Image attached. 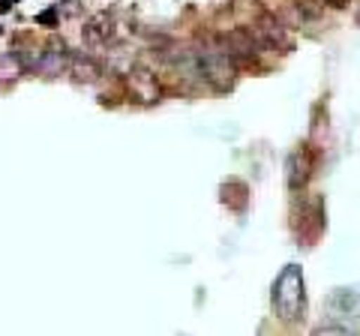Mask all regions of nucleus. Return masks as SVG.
I'll return each mask as SVG.
<instances>
[{
	"label": "nucleus",
	"mask_w": 360,
	"mask_h": 336,
	"mask_svg": "<svg viewBox=\"0 0 360 336\" xmlns=\"http://www.w3.org/2000/svg\"><path fill=\"white\" fill-rule=\"evenodd\" d=\"M0 33H4V30H0Z\"/></svg>",
	"instance_id": "6ab92c4d"
},
{
	"label": "nucleus",
	"mask_w": 360,
	"mask_h": 336,
	"mask_svg": "<svg viewBox=\"0 0 360 336\" xmlns=\"http://www.w3.org/2000/svg\"><path fill=\"white\" fill-rule=\"evenodd\" d=\"M115 33H117L115 18L108 13H96V15H90L84 25V42L90 49H99V46H108V42L115 39Z\"/></svg>",
	"instance_id": "423d86ee"
},
{
	"label": "nucleus",
	"mask_w": 360,
	"mask_h": 336,
	"mask_svg": "<svg viewBox=\"0 0 360 336\" xmlns=\"http://www.w3.org/2000/svg\"><path fill=\"white\" fill-rule=\"evenodd\" d=\"M70 75L78 84H90L103 75V66H99V60L90 58V54H75V58L70 60Z\"/></svg>",
	"instance_id": "1a4fd4ad"
},
{
	"label": "nucleus",
	"mask_w": 360,
	"mask_h": 336,
	"mask_svg": "<svg viewBox=\"0 0 360 336\" xmlns=\"http://www.w3.org/2000/svg\"><path fill=\"white\" fill-rule=\"evenodd\" d=\"M58 9H60L63 15H70V18H72V15L82 13V0H60V6H58Z\"/></svg>",
	"instance_id": "4468645a"
},
{
	"label": "nucleus",
	"mask_w": 360,
	"mask_h": 336,
	"mask_svg": "<svg viewBox=\"0 0 360 336\" xmlns=\"http://www.w3.org/2000/svg\"><path fill=\"white\" fill-rule=\"evenodd\" d=\"M295 9L303 21H319L324 15V0H295Z\"/></svg>",
	"instance_id": "9b49d317"
},
{
	"label": "nucleus",
	"mask_w": 360,
	"mask_h": 336,
	"mask_svg": "<svg viewBox=\"0 0 360 336\" xmlns=\"http://www.w3.org/2000/svg\"><path fill=\"white\" fill-rule=\"evenodd\" d=\"M274 309L283 321H297L303 318L307 309V285H303V267L300 264H285L283 273L274 283Z\"/></svg>",
	"instance_id": "f257e3e1"
},
{
	"label": "nucleus",
	"mask_w": 360,
	"mask_h": 336,
	"mask_svg": "<svg viewBox=\"0 0 360 336\" xmlns=\"http://www.w3.org/2000/svg\"><path fill=\"white\" fill-rule=\"evenodd\" d=\"M324 6H333V9H342V6H348V0H324Z\"/></svg>",
	"instance_id": "dca6fc26"
},
{
	"label": "nucleus",
	"mask_w": 360,
	"mask_h": 336,
	"mask_svg": "<svg viewBox=\"0 0 360 336\" xmlns=\"http://www.w3.org/2000/svg\"><path fill=\"white\" fill-rule=\"evenodd\" d=\"M315 333H348V328H336V324H321V328H315Z\"/></svg>",
	"instance_id": "2eb2a0df"
},
{
	"label": "nucleus",
	"mask_w": 360,
	"mask_h": 336,
	"mask_svg": "<svg viewBox=\"0 0 360 336\" xmlns=\"http://www.w3.org/2000/svg\"><path fill=\"white\" fill-rule=\"evenodd\" d=\"M70 60H72V54H70V49H66V42L63 39H51L49 46H45V51H42L37 70L42 75L54 78V75H60L63 66H70Z\"/></svg>",
	"instance_id": "0eeeda50"
},
{
	"label": "nucleus",
	"mask_w": 360,
	"mask_h": 336,
	"mask_svg": "<svg viewBox=\"0 0 360 336\" xmlns=\"http://www.w3.org/2000/svg\"><path fill=\"white\" fill-rule=\"evenodd\" d=\"M357 304H360V300H357L354 291L336 288L333 295H330V306H333L336 312H342V316H348V312H352V309H357Z\"/></svg>",
	"instance_id": "9d476101"
},
{
	"label": "nucleus",
	"mask_w": 360,
	"mask_h": 336,
	"mask_svg": "<svg viewBox=\"0 0 360 336\" xmlns=\"http://www.w3.org/2000/svg\"><path fill=\"white\" fill-rule=\"evenodd\" d=\"M357 25H360V13H357Z\"/></svg>",
	"instance_id": "a211bd4d"
},
{
	"label": "nucleus",
	"mask_w": 360,
	"mask_h": 336,
	"mask_svg": "<svg viewBox=\"0 0 360 336\" xmlns=\"http://www.w3.org/2000/svg\"><path fill=\"white\" fill-rule=\"evenodd\" d=\"M58 21H60V9H42V13L37 15V25L39 27H58Z\"/></svg>",
	"instance_id": "ddd939ff"
},
{
	"label": "nucleus",
	"mask_w": 360,
	"mask_h": 336,
	"mask_svg": "<svg viewBox=\"0 0 360 336\" xmlns=\"http://www.w3.org/2000/svg\"><path fill=\"white\" fill-rule=\"evenodd\" d=\"M312 172H315L312 144H297V148L288 153V162H285V183H288L291 193H300V189L309 183Z\"/></svg>",
	"instance_id": "20e7f679"
},
{
	"label": "nucleus",
	"mask_w": 360,
	"mask_h": 336,
	"mask_svg": "<svg viewBox=\"0 0 360 336\" xmlns=\"http://www.w3.org/2000/svg\"><path fill=\"white\" fill-rule=\"evenodd\" d=\"M195 70L217 93L231 91L234 82H238V66H234V58L225 49L195 51Z\"/></svg>",
	"instance_id": "f03ea898"
},
{
	"label": "nucleus",
	"mask_w": 360,
	"mask_h": 336,
	"mask_svg": "<svg viewBox=\"0 0 360 336\" xmlns=\"http://www.w3.org/2000/svg\"><path fill=\"white\" fill-rule=\"evenodd\" d=\"M127 87H129V99H135L141 105H153L162 96V87L156 82V75L150 70H144V66H132L127 75Z\"/></svg>",
	"instance_id": "39448f33"
},
{
	"label": "nucleus",
	"mask_w": 360,
	"mask_h": 336,
	"mask_svg": "<svg viewBox=\"0 0 360 336\" xmlns=\"http://www.w3.org/2000/svg\"><path fill=\"white\" fill-rule=\"evenodd\" d=\"M219 195H222V205L229 210H234V214H246V207H250V186L243 181H238V177L225 181Z\"/></svg>",
	"instance_id": "6e6552de"
},
{
	"label": "nucleus",
	"mask_w": 360,
	"mask_h": 336,
	"mask_svg": "<svg viewBox=\"0 0 360 336\" xmlns=\"http://www.w3.org/2000/svg\"><path fill=\"white\" fill-rule=\"evenodd\" d=\"M13 4H18V0H0V13H9V9H13Z\"/></svg>",
	"instance_id": "f3484780"
},
{
	"label": "nucleus",
	"mask_w": 360,
	"mask_h": 336,
	"mask_svg": "<svg viewBox=\"0 0 360 336\" xmlns=\"http://www.w3.org/2000/svg\"><path fill=\"white\" fill-rule=\"evenodd\" d=\"M21 72H27V70H25V66H21V60L15 58V51L0 58V78H18Z\"/></svg>",
	"instance_id": "f8f14e48"
},
{
	"label": "nucleus",
	"mask_w": 360,
	"mask_h": 336,
	"mask_svg": "<svg viewBox=\"0 0 360 336\" xmlns=\"http://www.w3.org/2000/svg\"><path fill=\"white\" fill-rule=\"evenodd\" d=\"M255 37L262 39V46L270 51H279V54H288L295 51V37L288 33V27L283 25V18H276L274 13H262L255 18Z\"/></svg>",
	"instance_id": "7ed1b4c3"
}]
</instances>
